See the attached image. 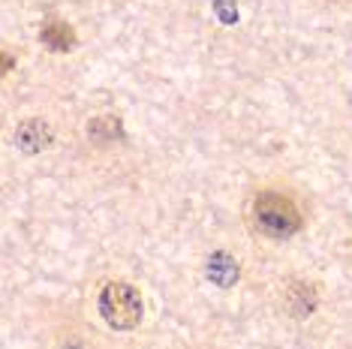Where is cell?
<instances>
[{"mask_svg":"<svg viewBox=\"0 0 352 349\" xmlns=\"http://www.w3.org/2000/svg\"><path fill=\"white\" fill-rule=\"evenodd\" d=\"M52 124L49 121H39V117H30V121L19 124V130H15V145L21 150H28V154H39V150H45L52 145Z\"/></svg>","mask_w":352,"mask_h":349,"instance_id":"cell-3","label":"cell"},{"mask_svg":"<svg viewBox=\"0 0 352 349\" xmlns=\"http://www.w3.org/2000/svg\"><path fill=\"white\" fill-rule=\"evenodd\" d=\"M39 39H43L45 49L63 54V52H69L76 45V30H73V25H67V21H60V19H49L43 25Z\"/></svg>","mask_w":352,"mask_h":349,"instance_id":"cell-4","label":"cell"},{"mask_svg":"<svg viewBox=\"0 0 352 349\" xmlns=\"http://www.w3.org/2000/svg\"><path fill=\"white\" fill-rule=\"evenodd\" d=\"M253 226L256 232H262L265 238H274V241H286L301 229V211L289 196L283 193H259L253 199Z\"/></svg>","mask_w":352,"mask_h":349,"instance_id":"cell-1","label":"cell"},{"mask_svg":"<svg viewBox=\"0 0 352 349\" xmlns=\"http://www.w3.org/2000/svg\"><path fill=\"white\" fill-rule=\"evenodd\" d=\"M87 136L94 142L121 139V121H115V117H94V121L87 124Z\"/></svg>","mask_w":352,"mask_h":349,"instance_id":"cell-6","label":"cell"},{"mask_svg":"<svg viewBox=\"0 0 352 349\" xmlns=\"http://www.w3.org/2000/svg\"><path fill=\"white\" fill-rule=\"evenodd\" d=\"M100 316L106 319L109 328L130 331L142 322L145 304H142V292L124 280H111L100 289Z\"/></svg>","mask_w":352,"mask_h":349,"instance_id":"cell-2","label":"cell"},{"mask_svg":"<svg viewBox=\"0 0 352 349\" xmlns=\"http://www.w3.org/2000/svg\"><path fill=\"white\" fill-rule=\"evenodd\" d=\"M208 277H211L217 286H232V283L241 277V268H238V262L229 256V253H214L211 259H208Z\"/></svg>","mask_w":352,"mask_h":349,"instance_id":"cell-5","label":"cell"}]
</instances>
